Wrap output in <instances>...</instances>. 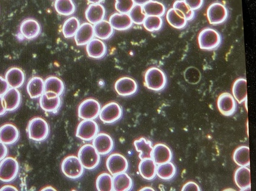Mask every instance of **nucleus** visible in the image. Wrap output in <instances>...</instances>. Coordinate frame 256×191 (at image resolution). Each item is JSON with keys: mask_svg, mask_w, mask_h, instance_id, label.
I'll return each instance as SVG.
<instances>
[{"mask_svg": "<svg viewBox=\"0 0 256 191\" xmlns=\"http://www.w3.org/2000/svg\"><path fill=\"white\" fill-rule=\"evenodd\" d=\"M145 86L153 91H160L167 84L166 75L158 67H150L145 73Z\"/></svg>", "mask_w": 256, "mask_h": 191, "instance_id": "f257e3e1", "label": "nucleus"}, {"mask_svg": "<svg viewBox=\"0 0 256 191\" xmlns=\"http://www.w3.org/2000/svg\"><path fill=\"white\" fill-rule=\"evenodd\" d=\"M222 37L220 32L210 27L202 30L198 37L200 49L206 51L218 48L222 44Z\"/></svg>", "mask_w": 256, "mask_h": 191, "instance_id": "f03ea898", "label": "nucleus"}, {"mask_svg": "<svg viewBox=\"0 0 256 191\" xmlns=\"http://www.w3.org/2000/svg\"><path fill=\"white\" fill-rule=\"evenodd\" d=\"M28 133L30 140L42 142L46 139L49 135V125L44 119L40 117L34 118L29 122Z\"/></svg>", "mask_w": 256, "mask_h": 191, "instance_id": "7ed1b4c3", "label": "nucleus"}, {"mask_svg": "<svg viewBox=\"0 0 256 191\" xmlns=\"http://www.w3.org/2000/svg\"><path fill=\"white\" fill-rule=\"evenodd\" d=\"M78 158L85 169L88 170L95 169L100 163V155L91 144L82 146L79 150Z\"/></svg>", "mask_w": 256, "mask_h": 191, "instance_id": "20e7f679", "label": "nucleus"}, {"mask_svg": "<svg viewBox=\"0 0 256 191\" xmlns=\"http://www.w3.org/2000/svg\"><path fill=\"white\" fill-rule=\"evenodd\" d=\"M84 168L76 156H69L62 161V171L67 178L76 180L84 174Z\"/></svg>", "mask_w": 256, "mask_h": 191, "instance_id": "39448f33", "label": "nucleus"}, {"mask_svg": "<svg viewBox=\"0 0 256 191\" xmlns=\"http://www.w3.org/2000/svg\"><path fill=\"white\" fill-rule=\"evenodd\" d=\"M19 169L18 162L16 159L4 158L0 163V181L4 183L12 182L16 178Z\"/></svg>", "mask_w": 256, "mask_h": 191, "instance_id": "423d86ee", "label": "nucleus"}, {"mask_svg": "<svg viewBox=\"0 0 256 191\" xmlns=\"http://www.w3.org/2000/svg\"><path fill=\"white\" fill-rule=\"evenodd\" d=\"M101 105L96 100H84L78 107V116L82 120H94L99 116Z\"/></svg>", "mask_w": 256, "mask_h": 191, "instance_id": "0eeeda50", "label": "nucleus"}, {"mask_svg": "<svg viewBox=\"0 0 256 191\" xmlns=\"http://www.w3.org/2000/svg\"><path fill=\"white\" fill-rule=\"evenodd\" d=\"M122 115L121 106L116 102H110L102 108L99 116L104 124H112L121 119Z\"/></svg>", "mask_w": 256, "mask_h": 191, "instance_id": "6e6552de", "label": "nucleus"}, {"mask_svg": "<svg viewBox=\"0 0 256 191\" xmlns=\"http://www.w3.org/2000/svg\"><path fill=\"white\" fill-rule=\"evenodd\" d=\"M99 132V127L94 120H84L80 123L76 130V137L89 142L94 139Z\"/></svg>", "mask_w": 256, "mask_h": 191, "instance_id": "1a4fd4ad", "label": "nucleus"}, {"mask_svg": "<svg viewBox=\"0 0 256 191\" xmlns=\"http://www.w3.org/2000/svg\"><path fill=\"white\" fill-rule=\"evenodd\" d=\"M228 10L224 4L216 2L210 5L207 9V17L210 23L218 25L226 21Z\"/></svg>", "mask_w": 256, "mask_h": 191, "instance_id": "9d476101", "label": "nucleus"}, {"mask_svg": "<svg viewBox=\"0 0 256 191\" xmlns=\"http://www.w3.org/2000/svg\"><path fill=\"white\" fill-rule=\"evenodd\" d=\"M129 163L126 158L118 153L110 155L106 161V168L110 174L114 176L126 172Z\"/></svg>", "mask_w": 256, "mask_h": 191, "instance_id": "9b49d317", "label": "nucleus"}, {"mask_svg": "<svg viewBox=\"0 0 256 191\" xmlns=\"http://www.w3.org/2000/svg\"><path fill=\"white\" fill-rule=\"evenodd\" d=\"M218 107L224 116H232L236 110V101L230 93H223L218 97Z\"/></svg>", "mask_w": 256, "mask_h": 191, "instance_id": "f8f14e48", "label": "nucleus"}, {"mask_svg": "<svg viewBox=\"0 0 256 191\" xmlns=\"http://www.w3.org/2000/svg\"><path fill=\"white\" fill-rule=\"evenodd\" d=\"M92 146L100 155L109 154L114 147V142L112 138L106 133H98L92 140Z\"/></svg>", "mask_w": 256, "mask_h": 191, "instance_id": "ddd939ff", "label": "nucleus"}, {"mask_svg": "<svg viewBox=\"0 0 256 191\" xmlns=\"http://www.w3.org/2000/svg\"><path fill=\"white\" fill-rule=\"evenodd\" d=\"M114 88L120 96L128 97L137 92L138 84L132 78L124 77L117 80Z\"/></svg>", "mask_w": 256, "mask_h": 191, "instance_id": "4468645a", "label": "nucleus"}, {"mask_svg": "<svg viewBox=\"0 0 256 191\" xmlns=\"http://www.w3.org/2000/svg\"><path fill=\"white\" fill-rule=\"evenodd\" d=\"M64 90V83L59 78L50 77L44 81V93L48 99L60 96Z\"/></svg>", "mask_w": 256, "mask_h": 191, "instance_id": "2eb2a0df", "label": "nucleus"}, {"mask_svg": "<svg viewBox=\"0 0 256 191\" xmlns=\"http://www.w3.org/2000/svg\"><path fill=\"white\" fill-rule=\"evenodd\" d=\"M20 29L22 36L30 40L36 38L41 32V26L39 22L32 18L24 20L20 25Z\"/></svg>", "mask_w": 256, "mask_h": 191, "instance_id": "dca6fc26", "label": "nucleus"}, {"mask_svg": "<svg viewBox=\"0 0 256 191\" xmlns=\"http://www.w3.org/2000/svg\"><path fill=\"white\" fill-rule=\"evenodd\" d=\"M94 36V27L90 22H84L80 25L78 30L74 35V40L78 46H84L91 41Z\"/></svg>", "mask_w": 256, "mask_h": 191, "instance_id": "f3484780", "label": "nucleus"}, {"mask_svg": "<svg viewBox=\"0 0 256 191\" xmlns=\"http://www.w3.org/2000/svg\"><path fill=\"white\" fill-rule=\"evenodd\" d=\"M152 158L156 165L170 162L172 158V153L168 146L160 143L153 147Z\"/></svg>", "mask_w": 256, "mask_h": 191, "instance_id": "a211bd4d", "label": "nucleus"}, {"mask_svg": "<svg viewBox=\"0 0 256 191\" xmlns=\"http://www.w3.org/2000/svg\"><path fill=\"white\" fill-rule=\"evenodd\" d=\"M18 129L12 124H5L0 127V142L4 144L10 145L14 144L19 139Z\"/></svg>", "mask_w": 256, "mask_h": 191, "instance_id": "6ab92c4d", "label": "nucleus"}, {"mask_svg": "<svg viewBox=\"0 0 256 191\" xmlns=\"http://www.w3.org/2000/svg\"><path fill=\"white\" fill-rule=\"evenodd\" d=\"M110 23L114 29L118 31H125L132 26V21L128 13L116 12L110 17Z\"/></svg>", "mask_w": 256, "mask_h": 191, "instance_id": "aec40b11", "label": "nucleus"}, {"mask_svg": "<svg viewBox=\"0 0 256 191\" xmlns=\"http://www.w3.org/2000/svg\"><path fill=\"white\" fill-rule=\"evenodd\" d=\"M2 99L6 111H14L21 104L22 95L18 90L11 88L4 95Z\"/></svg>", "mask_w": 256, "mask_h": 191, "instance_id": "412c9836", "label": "nucleus"}, {"mask_svg": "<svg viewBox=\"0 0 256 191\" xmlns=\"http://www.w3.org/2000/svg\"><path fill=\"white\" fill-rule=\"evenodd\" d=\"M86 52L92 58L102 59L106 54L107 47L101 39H92L87 44Z\"/></svg>", "mask_w": 256, "mask_h": 191, "instance_id": "4be33fe9", "label": "nucleus"}, {"mask_svg": "<svg viewBox=\"0 0 256 191\" xmlns=\"http://www.w3.org/2000/svg\"><path fill=\"white\" fill-rule=\"evenodd\" d=\"M234 181L237 187L242 191L250 190V170L249 168L242 167L236 171Z\"/></svg>", "mask_w": 256, "mask_h": 191, "instance_id": "5701e85b", "label": "nucleus"}, {"mask_svg": "<svg viewBox=\"0 0 256 191\" xmlns=\"http://www.w3.org/2000/svg\"><path fill=\"white\" fill-rule=\"evenodd\" d=\"M5 79L10 87L18 89L24 84L25 75L20 68L12 67L6 72Z\"/></svg>", "mask_w": 256, "mask_h": 191, "instance_id": "b1692460", "label": "nucleus"}, {"mask_svg": "<svg viewBox=\"0 0 256 191\" xmlns=\"http://www.w3.org/2000/svg\"><path fill=\"white\" fill-rule=\"evenodd\" d=\"M157 165L152 158L142 160L139 165V172L144 179L152 181L156 176Z\"/></svg>", "mask_w": 256, "mask_h": 191, "instance_id": "393cba45", "label": "nucleus"}, {"mask_svg": "<svg viewBox=\"0 0 256 191\" xmlns=\"http://www.w3.org/2000/svg\"><path fill=\"white\" fill-rule=\"evenodd\" d=\"M106 10L101 4H91L88 7L85 15L90 23L95 24L104 20Z\"/></svg>", "mask_w": 256, "mask_h": 191, "instance_id": "a878e982", "label": "nucleus"}, {"mask_svg": "<svg viewBox=\"0 0 256 191\" xmlns=\"http://www.w3.org/2000/svg\"><path fill=\"white\" fill-rule=\"evenodd\" d=\"M26 90L31 99H38L44 93V81L41 77H34L28 82Z\"/></svg>", "mask_w": 256, "mask_h": 191, "instance_id": "bb28decb", "label": "nucleus"}, {"mask_svg": "<svg viewBox=\"0 0 256 191\" xmlns=\"http://www.w3.org/2000/svg\"><path fill=\"white\" fill-rule=\"evenodd\" d=\"M132 186V180L126 172L114 175L112 178V188L114 191H130Z\"/></svg>", "mask_w": 256, "mask_h": 191, "instance_id": "cd10ccee", "label": "nucleus"}, {"mask_svg": "<svg viewBox=\"0 0 256 191\" xmlns=\"http://www.w3.org/2000/svg\"><path fill=\"white\" fill-rule=\"evenodd\" d=\"M166 19L169 24L176 29H183L186 26L187 19L179 10L170 8L166 13Z\"/></svg>", "mask_w": 256, "mask_h": 191, "instance_id": "c85d7f7f", "label": "nucleus"}, {"mask_svg": "<svg viewBox=\"0 0 256 191\" xmlns=\"http://www.w3.org/2000/svg\"><path fill=\"white\" fill-rule=\"evenodd\" d=\"M232 94L239 104L246 101L248 99L247 80L240 78L236 80L232 86Z\"/></svg>", "mask_w": 256, "mask_h": 191, "instance_id": "c756f323", "label": "nucleus"}, {"mask_svg": "<svg viewBox=\"0 0 256 191\" xmlns=\"http://www.w3.org/2000/svg\"><path fill=\"white\" fill-rule=\"evenodd\" d=\"M94 36L101 40L108 39L114 34V29L109 21L106 20L94 24Z\"/></svg>", "mask_w": 256, "mask_h": 191, "instance_id": "7c9ffc66", "label": "nucleus"}, {"mask_svg": "<svg viewBox=\"0 0 256 191\" xmlns=\"http://www.w3.org/2000/svg\"><path fill=\"white\" fill-rule=\"evenodd\" d=\"M134 145L138 152L140 153L139 158L140 160L144 158H152L153 147L152 142L144 138L136 140Z\"/></svg>", "mask_w": 256, "mask_h": 191, "instance_id": "2f4dec72", "label": "nucleus"}, {"mask_svg": "<svg viewBox=\"0 0 256 191\" xmlns=\"http://www.w3.org/2000/svg\"><path fill=\"white\" fill-rule=\"evenodd\" d=\"M233 160L240 167H248L250 165V148L246 146H242L235 150Z\"/></svg>", "mask_w": 256, "mask_h": 191, "instance_id": "473e14b6", "label": "nucleus"}, {"mask_svg": "<svg viewBox=\"0 0 256 191\" xmlns=\"http://www.w3.org/2000/svg\"><path fill=\"white\" fill-rule=\"evenodd\" d=\"M176 173V168L172 163L170 162L158 165L156 175L158 177L164 181L172 179Z\"/></svg>", "mask_w": 256, "mask_h": 191, "instance_id": "72a5a7b5", "label": "nucleus"}, {"mask_svg": "<svg viewBox=\"0 0 256 191\" xmlns=\"http://www.w3.org/2000/svg\"><path fill=\"white\" fill-rule=\"evenodd\" d=\"M40 97H41L40 100V107L44 111L54 112L58 110L61 105V98L60 96L48 99L46 94L44 93Z\"/></svg>", "mask_w": 256, "mask_h": 191, "instance_id": "f704fd0d", "label": "nucleus"}, {"mask_svg": "<svg viewBox=\"0 0 256 191\" xmlns=\"http://www.w3.org/2000/svg\"><path fill=\"white\" fill-rule=\"evenodd\" d=\"M146 14L147 16H158L162 17L166 12V7L162 2L152 0L142 5Z\"/></svg>", "mask_w": 256, "mask_h": 191, "instance_id": "c9c22d12", "label": "nucleus"}, {"mask_svg": "<svg viewBox=\"0 0 256 191\" xmlns=\"http://www.w3.org/2000/svg\"><path fill=\"white\" fill-rule=\"evenodd\" d=\"M80 26V22L77 17L72 16L68 19L62 25V32L65 38H71L74 36Z\"/></svg>", "mask_w": 256, "mask_h": 191, "instance_id": "e433bc0d", "label": "nucleus"}, {"mask_svg": "<svg viewBox=\"0 0 256 191\" xmlns=\"http://www.w3.org/2000/svg\"><path fill=\"white\" fill-rule=\"evenodd\" d=\"M54 8L59 14L70 16L74 13L76 6L72 0H56Z\"/></svg>", "mask_w": 256, "mask_h": 191, "instance_id": "4c0bfd02", "label": "nucleus"}, {"mask_svg": "<svg viewBox=\"0 0 256 191\" xmlns=\"http://www.w3.org/2000/svg\"><path fill=\"white\" fill-rule=\"evenodd\" d=\"M143 26L148 31L154 32L159 31L162 26V17L158 16H147L146 17Z\"/></svg>", "mask_w": 256, "mask_h": 191, "instance_id": "58836bf2", "label": "nucleus"}, {"mask_svg": "<svg viewBox=\"0 0 256 191\" xmlns=\"http://www.w3.org/2000/svg\"><path fill=\"white\" fill-rule=\"evenodd\" d=\"M96 189L99 191H112V177L108 173H102L98 177L96 183Z\"/></svg>", "mask_w": 256, "mask_h": 191, "instance_id": "ea45409f", "label": "nucleus"}, {"mask_svg": "<svg viewBox=\"0 0 256 191\" xmlns=\"http://www.w3.org/2000/svg\"><path fill=\"white\" fill-rule=\"evenodd\" d=\"M129 15L133 23L138 25L142 24L146 17L147 16L142 8V6L140 4H135L129 12Z\"/></svg>", "mask_w": 256, "mask_h": 191, "instance_id": "a19ab883", "label": "nucleus"}, {"mask_svg": "<svg viewBox=\"0 0 256 191\" xmlns=\"http://www.w3.org/2000/svg\"><path fill=\"white\" fill-rule=\"evenodd\" d=\"M173 8L179 10L184 15L187 21H190L194 18L195 12L190 8L183 0H176L173 4Z\"/></svg>", "mask_w": 256, "mask_h": 191, "instance_id": "79ce46f5", "label": "nucleus"}, {"mask_svg": "<svg viewBox=\"0 0 256 191\" xmlns=\"http://www.w3.org/2000/svg\"><path fill=\"white\" fill-rule=\"evenodd\" d=\"M116 1L115 8L120 13H129L135 5L133 0H116Z\"/></svg>", "mask_w": 256, "mask_h": 191, "instance_id": "37998d69", "label": "nucleus"}, {"mask_svg": "<svg viewBox=\"0 0 256 191\" xmlns=\"http://www.w3.org/2000/svg\"><path fill=\"white\" fill-rule=\"evenodd\" d=\"M192 70H192V68L190 67L188 69L186 72L190 73V74L192 75H190H190H189V76H184V77L186 81L190 83V84H197L200 79V73L199 70L196 69V68L192 67Z\"/></svg>", "mask_w": 256, "mask_h": 191, "instance_id": "c03bdc74", "label": "nucleus"}, {"mask_svg": "<svg viewBox=\"0 0 256 191\" xmlns=\"http://www.w3.org/2000/svg\"><path fill=\"white\" fill-rule=\"evenodd\" d=\"M183 1L194 11L200 9L204 4V0H183Z\"/></svg>", "mask_w": 256, "mask_h": 191, "instance_id": "a18cd8bd", "label": "nucleus"}, {"mask_svg": "<svg viewBox=\"0 0 256 191\" xmlns=\"http://www.w3.org/2000/svg\"><path fill=\"white\" fill-rule=\"evenodd\" d=\"M200 187L196 183L192 182H188L182 188V191H200Z\"/></svg>", "mask_w": 256, "mask_h": 191, "instance_id": "49530a36", "label": "nucleus"}, {"mask_svg": "<svg viewBox=\"0 0 256 191\" xmlns=\"http://www.w3.org/2000/svg\"><path fill=\"white\" fill-rule=\"evenodd\" d=\"M9 85L6 79L0 76V96L4 95L9 89Z\"/></svg>", "mask_w": 256, "mask_h": 191, "instance_id": "de8ad7c7", "label": "nucleus"}, {"mask_svg": "<svg viewBox=\"0 0 256 191\" xmlns=\"http://www.w3.org/2000/svg\"><path fill=\"white\" fill-rule=\"evenodd\" d=\"M8 154V148L6 145L0 142V162L6 158Z\"/></svg>", "mask_w": 256, "mask_h": 191, "instance_id": "09e8293b", "label": "nucleus"}, {"mask_svg": "<svg viewBox=\"0 0 256 191\" xmlns=\"http://www.w3.org/2000/svg\"><path fill=\"white\" fill-rule=\"evenodd\" d=\"M6 112V109H5L4 99H2V96H0V116L4 115Z\"/></svg>", "mask_w": 256, "mask_h": 191, "instance_id": "8fccbe9b", "label": "nucleus"}, {"mask_svg": "<svg viewBox=\"0 0 256 191\" xmlns=\"http://www.w3.org/2000/svg\"><path fill=\"white\" fill-rule=\"evenodd\" d=\"M17 191L18 190L16 188H14V187H12V186L11 185H6L4 186V187H2L0 189V191Z\"/></svg>", "mask_w": 256, "mask_h": 191, "instance_id": "3c124183", "label": "nucleus"}, {"mask_svg": "<svg viewBox=\"0 0 256 191\" xmlns=\"http://www.w3.org/2000/svg\"><path fill=\"white\" fill-rule=\"evenodd\" d=\"M150 1H152V0H133L135 4H140L142 5V6Z\"/></svg>", "mask_w": 256, "mask_h": 191, "instance_id": "603ef678", "label": "nucleus"}, {"mask_svg": "<svg viewBox=\"0 0 256 191\" xmlns=\"http://www.w3.org/2000/svg\"><path fill=\"white\" fill-rule=\"evenodd\" d=\"M92 4H99L102 2L104 0H88Z\"/></svg>", "mask_w": 256, "mask_h": 191, "instance_id": "864d4df0", "label": "nucleus"}, {"mask_svg": "<svg viewBox=\"0 0 256 191\" xmlns=\"http://www.w3.org/2000/svg\"><path fill=\"white\" fill-rule=\"evenodd\" d=\"M154 191V190L152 189V188H148V187H146L144 188H142V189L140 191Z\"/></svg>", "mask_w": 256, "mask_h": 191, "instance_id": "5fc2aeb1", "label": "nucleus"}]
</instances>
